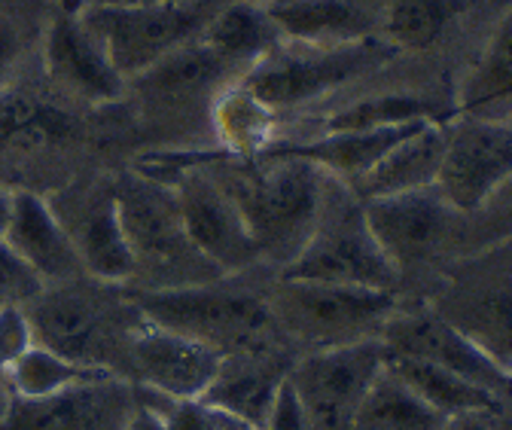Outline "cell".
I'll use <instances>...</instances> for the list:
<instances>
[{
  "mask_svg": "<svg viewBox=\"0 0 512 430\" xmlns=\"http://www.w3.org/2000/svg\"><path fill=\"white\" fill-rule=\"evenodd\" d=\"M196 159L238 205L260 260L278 266V272L290 266L324 211L330 174L275 147L256 156L196 153Z\"/></svg>",
  "mask_w": 512,
  "mask_h": 430,
  "instance_id": "6da1fadb",
  "label": "cell"
},
{
  "mask_svg": "<svg viewBox=\"0 0 512 430\" xmlns=\"http://www.w3.org/2000/svg\"><path fill=\"white\" fill-rule=\"evenodd\" d=\"M116 284L95 278H77L64 284H46L25 309L31 339L74 363L128 379V336L138 321V309Z\"/></svg>",
  "mask_w": 512,
  "mask_h": 430,
  "instance_id": "7a4b0ae2",
  "label": "cell"
},
{
  "mask_svg": "<svg viewBox=\"0 0 512 430\" xmlns=\"http://www.w3.org/2000/svg\"><path fill=\"white\" fill-rule=\"evenodd\" d=\"M125 296L147 321L199 339L223 357L281 354L287 342L269 309L266 293L229 287V278L177 290L125 287Z\"/></svg>",
  "mask_w": 512,
  "mask_h": 430,
  "instance_id": "3957f363",
  "label": "cell"
},
{
  "mask_svg": "<svg viewBox=\"0 0 512 430\" xmlns=\"http://www.w3.org/2000/svg\"><path fill=\"white\" fill-rule=\"evenodd\" d=\"M128 251L135 257L132 290H177L220 281L223 275L196 251L168 183L141 168L113 177Z\"/></svg>",
  "mask_w": 512,
  "mask_h": 430,
  "instance_id": "277c9868",
  "label": "cell"
},
{
  "mask_svg": "<svg viewBox=\"0 0 512 430\" xmlns=\"http://www.w3.org/2000/svg\"><path fill=\"white\" fill-rule=\"evenodd\" d=\"M281 278L397 293L403 275L372 235L363 202L345 183L330 177L317 226L290 266L281 269Z\"/></svg>",
  "mask_w": 512,
  "mask_h": 430,
  "instance_id": "5b68a950",
  "label": "cell"
},
{
  "mask_svg": "<svg viewBox=\"0 0 512 430\" xmlns=\"http://www.w3.org/2000/svg\"><path fill=\"white\" fill-rule=\"evenodd\" d=\"M266 299L284 339H296L308 351L381 339L384 324L400 309L397 293L324 281H296L281 275Z\"/></svg>",
  "mask_w": 512,
  "mask_h": 430,
  "instance_id": "8992f818",
  "label": "cell"
},
{
  "mask_svg": "<svg viewBox=\"0 0 512 430\" xmlns=\"http://www.w3.org/2000/svg\"><path fill=\"white\" fill-rule=\"evenodd\" d=\"M394 52L397 49H391L378 37L339 43V46H308V43L281 40L238 83L256 101L281 116L381 68L384 58Z\"/></svg>",
  "mask_w": 512,
  "mask_h": 430,
  "instance_id": "52a82bcc",
  "label": "cell"
},
{
  "mask_svg": "<svg viewBox=\"0 0 512 430\" xmlns=\"http://www.w3.org/2000/svg\"><path fill=\"white\" fill-rule=\"evenodd\" d=\"M226 0H177L150 7H86L77 13L104 46L116 74L132 83L196 40Z\"/></svg>",
  "mask_w": 512,
  "mask_h": 430,
  "instance_id": "ba28073f",
  "label": "cell"
},
{
  "mask_svg": "<svg viewBox=\"0 0 512 430\" xmlns=\"http://www.w3.org/2000/svg\"><path fill=\"white\" fill-rule=\"evenodd\" d=\"M147 171L159 174L174 190L189 241L223 278L263 263L238 205L196 156H156L147 159Z\"/></svg>",
  "mask_w": 512,
  "mask_h": 430,
  "instance_id": "9c48e42d",
  "label": "cell"
},
{
  "mask_svg": "<svg viewBox=\"0 0 512 430\" xmlns=\"http://www.w3.org/2000/svg\"><path fill=\"white\" fill-rule=\"evenodd\" d=\"M388 348L381 339L305 351L290 366V382L314 430H354L357 412L375 376L384 370Z\"/></svg>",
  "mask_w": 512,
  "mask_h": 430,
  "instance_id": "30bf717a",
  "label": "cell"
},
{
  "mask_svg": "<svg viewBox=\"0 0 512 430\" xmlns=\"http://www.w3.org/2000/svg\"><path fill=\"white\" fill-rule=\"evenodd\" d=\"M512 180V126L467 116L445 122V150L436 190L455 214L485 211Z\"/></svg>",
  "mask_w": 512,
  "mask_h": 430,
  "instance_id": "8fae6325",
  "label": "cell"
},
{
  "mask_svg": "<svg viewBox=\"0 0 512 430\" xmlns=\"http://www.w3.org/2000/svg\"><path fill=\"white\" fill-rule=\"evenodd\" d=\"M58 223L68 232L80 266L101 284L128 287L135 281V257L119 220L113 177L77 183L55 196H46Z\"/></svg>",
  "mask_w": 512,
  "mask_h": 430,
  "instance_id": "7c38bea8",
  "label": "cell"
},
{
  "mask_svg": "<svg viewBox=\"0 0 512 430\" xmlns=\"http://www.w3.org/2000/svg\"><path fill=\"white\" fill-rule=\"evenodd\" d=\"M381 342L388 348V354L436 363L442 370H452L470 379L473 385L485 388L497 400L512 394V370H506L464 327L445 321L436 312L397 309L381 330Z\"/></svg>",
  "mask_w": 512,
  "mask_h": 430,
  "instance_id": "4fadbf2b",
  "label": "cell"
},
{
  "mask_svg": "<svg viewBox=\"0 0 512 430\" xmlns=\"http://www.w3.org/2000/svg\"><path fill=\"white\" fill-rule=\"evenodd\" d=\"M223 354L138 312L128 336V382L171 400H202L217 379Z\"/></svg>",
  "mask_w": 512,
  "mask_h": 430,
  "instance_id": "5bb4252c",
  "label": "cell"
},
{
  "mask_svg": "<svg viewBox=\"0 0 512 430\" xmlns=\"http://www.w3.org/2000/svg\"><path fill=\"white\" fill-rule=\"evenodd\" d=\"M138 409V385L98 376L37 400H13L0 430H125Z\"/></svg>",
  "mask_w": 512,
  "mask_h": 430,
  "instance_id": "9a60e30c",
  "label": "cell"
},
{
  "mask_svg": "<svg viewBox=\"0 0 512 430\" xmlns=\"http://www.w3.org/2000/svg\"><path fill=\"white\" fill-rule=\"evenodd\" d=\"M43 68L58 95L80 104L104 107L128 92V83L116 74L104 46L77 13H52L43 37Z\"/></svg>",
  "mask_w": 512,
  "mask_h": 430,
  "instance_id": "2e32d148",
  "label": "cell"
},
{
  "mask_svg": "<svg viewBox=\"0 0 512 430\" xmlns=\"http://www.w3.org/2000/svg\"><path fill=\"white\" fill-rule=\"evenodd\" d=\"M363 211L372 235L400 269V275L439 251L455 214L436 187L391 199H369L363 202Z\"/></svg>",
  "mask_w": 512,
  "mask_h": 430,
  "instance_id": "e0dca14e",
  "label": "cell"
},
{
  "mask_svg": "<svg viewBox=\"0 0 512 430\" xmlns=\"http://www.w3.org/2000/svg\"><path fill=\"white\" fill-rule=\"evenodd\" d=\"M7 248L46 284H64L89 278L80 266L74 244L58 223L46 196L31 190H13V214L4 232Z\"/></svg>",
  "mask_w": 512,
  "mask_h": 430,
  "instance_id": "ac0fdd59",
  "label": "cell"
},
{
  "mask_svg": "<svg viewBox=\"0 0 512 430\" xmlns=\"http://www.w3.org/2000/svg\"><path fill=\"white\" fill-rule=\"evenodd\" d=\"M445 150V122H421L415 132L400 138L388 153H384L366 177L354 187V196L360 202L369 199H391L403 193L433 190L439 165Z\"/></svg>",
  "mask_w": 512,
  "mask_h": 430,
  "instance_id": "d6986e66",
  "label": "cell"
},
{
  "mask_svg": "<svg viewBox=\"0 0 512 430\" xmlns=\"http://www.w3.org/2000/svg\"><path fill=\"white\" fill-rule=\"evenodd\" d=\"M293 360L284 354H232L223 357L217 379L202 397L205 406L232 412L263 430L281 382L287 379Z\"/></svg>",
  "mask_w": 512,
  "mask_h": 430,
  "instance_id": "ffe728a7",
  "label": "cell"
},
{
  "mask_svg": "<svg viewBox=\"0 0 512 430\" xmlns=\"http://www.w3.org/2000/svg\"><path fill=\"white\" fill-rule=\"evenodd\" d=\"M421 122H430V119H421ZM421 122H406V126H388V129H360V132H317L308 141H287V144L278 141L272 147L314 162L330 177L345 183L348 190H354L366 177V171L400 138L415 132Z\"/></svg>",
  "mask_w": 512,
  "mask_h": 430,
  "instance_id": "44dd1931",
  "label": "cell"
},
{
  "mask_svg": "<svg viewBox=\"0 0 512 430\" xmlns=\"http://www.w3.org/2000/svg\"><path fill=\"white\" fill-rule=\"evenodd\" d=\"M284 40L308 46H339L375 37L372 16L354 0H275L269 4Z\"/></svg>",
  "mask_w": 512,
  "mask_h": 430,
  "instance_id": "7402d4cb",
  "label": "cell"
},
{
  "mask_svg": "<svg viewBox=\"0 0 512 430\" xmlns=\"http://www.w3.org/2000/svg\"><path fill=\"white\" fill-rule=\"evenodd\" d=\"M199 40L235 80H241L284 37L275 19L269 16V7L223 4L220 13L211 19V25L199 34Z\"/></svg>",
  "mask_w": 512,
  "mask_h": 430,
  "instance_id": "603a6c76",
  "label": "cell"
},
{
  "mask_svg": "<svg viewBox=\"0 0 512 430\" xmlns=\"http://www.w3.org/2000/svg\"><path fill=\"white\" fill-rule=\"evenodd\" d=\"M74 116L58 101L31 89H0V150L37 153L74 135Z\"/></svg>",
  "mask_w": 512,
  "mask_h": 430,
  "instance_id": "cb8c5ba5",
  "label": "cell"
},
{
  "mask_svg": "<svg viewBox=\"0 0 512 430\" xmlns=\"http://www.w3.org/2000/svg\"><path fill=\"white\" fill-rule=\"evenodd\" d=\"M442 421L445 415L418 397L384 360V370L363 397L354 430H439Z\"/></svg>",
  "mask_w": 512,
  "mask_h": 430,
  "instance_id": "d4e9b609",
  "label": "cell"
},
{
  "mask_svg": "<svg viewBox=\"0 0 512 430\" xmlns=\"http://www.w3.org/2000/svg\"><path fill=\"white\" fill-rule=\"evenodd\" d=\"M278 113L256 101L241 83L223 89L211 107V126L223 147V153L235 156H256L275 144Z\"/></svg>",
  "mask_w": 512,
  "mask_h": 430,
  "instance_id": "484cf974",
  "label": "cell"
},
{
  "mask_svg": "<svg viewBox=\"0 0 512 430\" xmlns=\"http://www.w3.org/2000/svg\"><path fill=\"white\" fill-rule=\"evenodd\" d=\"M439 119L445 122V110L436 107L427 95L415 92H375L357 101L342 104L336 113L324 119L317 132H360V129H388L406 126V122Z\"/></svg>",
  "mask_w": 512,
  "mask_h": 430,
  "instance_id": "4316f807",
  "label": "cell"
},
{
  "mask_svg": "<svg viewBox=\"0 0 512 430\" xmlns=\"http://www.w3.org/2000/svg\"><path fill=\"white\" fill-rule=\"evenodd\" d=\"M388 366L418 397H424L445 418L467 412V409H494L497 406L494 394H488L485 388L473 385L470 379H464L452 370H442L436 363L388 354Z\"/></svg>",
  "mask_w": 512,
  "mask_h": 430,
  "instance_id": "83f0119b",
  "label": "cell"
},
{
  "mask_svg": "<svg viewBox=\"0 0 512 430\" xmlns=\"http://www.w3.org/2000/svg\"><path fill=\"white\" fill-rule=\"evenodd\" d=\"M98 376H113V373L92 370V366L74 363L49 348L31 345L7 366L4 385L13 400H37V397H49L61 388H71V385H80V382H89Z\"/></svg>",
  "mask_w": 512,
  "mask_h": 430,
  "instance_id": "f1b7e54d",
  "label": "cell"
},
{
  "mask_svg": "<svg viewBox=\"0 0 512 430\" xmlns=\"http://www.w3.org/2000/svg\"><path fill=\"white\" fill-rule=\"evenodd\" d=\"M458 13V0H394L375 22L391 49H430Z\"/></svg>",
  "mask_w": 512,
  "mask_h": 430,
  "instance_id": "f546056e",
  "label": "cell"
},
{
  "mask_svg": "<svg viewBox=\"0 0 512 430\" xmlns=\"http://www.w3.org/2000/svg\"><path fill=\"white\" fill-rule=\"evenodd\" d=\"M512 95V10L494 28L479 65L461 86V107L479 113Z\"/></svg>",
  "mask_w": 512,
  "mask_h": 430,
  "instance_id": "4dcf8cb0",
  "label": "cell"
},
{
  "mask_svg": "<svg viewBox=\"0 0 512 430\" xmlns=\"http://www.w3.org/2000/svg\"><path fill=\"white\" fill-rule=\"evenodd\" d=\"M40 290L43 281L0 238V309H7V305H28Z\"/></svg>",
  "mask_w": 512,
  "mask_h": 430,
  "instance_id": "1f68e13d",
  "label": "cell"
},
{
  "mask_svg": "<svg viewBox=\"0 0 512 430\" xmlns=\"http://www.w3.org/2000/svg\"><path fill=\"white\" fill-rule=\"evenodd\" d=\"M31 345H34V339H31V327H28L22 305H7V309H0V379H4L7 366Z\"/></svg>",
  "mask_w": 512,
  "mask_h": 430,
  "instance_id": "d6a6232c",
  "label": "cell"
},
{
  "mask_svg": "<svg viewBox=\"0 0 512 430\" xmlns=\"http://www.w3.org/2000/svg\"><path fill=\"white\" fill-rule=\"evenodd\" d=\"M263 430H314V424H311V418H308V412H305V406H302V400L290 382V373L275 394V403L269 409Z\"/></svg>",
  "mask_w": 512,
  "mask_h": 430,
  "instance_id": "836d02e7",
  "label": "cell"
},
{
  "mask_svg": "<svg viewBox=\"0 0 512 430\" xmlns=\"http://www.w3.org/2000/svg\"><path fill=\"white\" fill-rule=\"evenodd\" d=\"M25 58V34L13 16L0 13V89H7Z\"/></svg>",
  "mask_w": 512,
  "mask_h": 430,
  "instance_id": "e575fe53",
  "label": "cell"
},
{
  "mask_svg": "<svg viewBox=\"0 0 512 430\" xmlns=\"http://www.w3.org/2000/svg\"><path fill=\"white\" fill-rule=\"evenodd\" d=\"M439 430H497L494 409H467L458 415H448Z\"/></svg>",
  "mask_w": 512,
  "mask_h": 430,
  "instance_id": "d590c367",
  "label": "cell"
},
{
  "mask_svg": "<svg viewBox=\"0 0 512 430\" xmlns=\"http://www.w3.org/2000/svg\"><path fill=\"white\" fill-rule=\"evenodd\" d=\"M125 430H165V421H162V412L153 406V400L138 388V409L132 415V421H128Z\"/></svg>",
  "mask_w": 512,
  "mask_h": 430,
  "instance_id": "8d00e7d4",
  "label": "cell"
},
{
  "mask_svg": "<svg viewBox=\"0 0 512 430\" xmlns=\"http://www.w3.org/2000/svg\"><path fill=\"white\" fill-rule=\"evenodd\" d=\"M205 427L208 430H260L256 424H250V421H244V418H238L232 412H223L217 406H205Z\"/></svg>",
  "mask_w": 512,
  "mask_h": 430,
  "instance_id": "74e56055",
  "label": "cell"
},
{
  "mask_svg": "<svg viewBox=\"0 0 512 430\" xmlns=\"http://www.w3.org/2000/svg\"><path fill=\"white\" fill-rule=\"evenodd\" d=\"M150 4H177V0H86V7H150Z\"/></svg>",
  "mask_w": 512,
  "mask_h": 430,
  "instance_id": "f35d334b",
  "label": "cell"
},
{
  "mask_svg": "<svg viewBox=\"0 0 512 430\" xmlns=\"http://www.w3.org/2000/svg\"><path fill=\"white\" fill-rule=\"evenodd\" d=\"M10 214H13V190L0 187V238H4V232L10 226Z\"/></svg>",
  "mask_w": 512,
  "mask_h": 430,
  "instance_id": "ab89813d",
  "label": "cell"
},
{
  "mask_svg": "<svg viewBox=\"0 0 512 430\" xmlns=\"http://www.w3.org/2000/svg\"><path fill=\"white\" fill-rule=\"evenodd\" d=\"M55 10H61V13H83L86 0H55Z\"/></svg>",
  "mask_w": 512,
  "mask_h": 430,
  "instance_id": "60d3db41",
  "label": "cell"
},
{
  "mask_svg": "<svg viewBox=\"0 0 512 430\" xmlns=\"http://www.w3.org/2000/svg\"><path fill=\"white\" fill-rule=\"evenodd\" d=\"M7 406H10V391H7L4 379H0V418L7 415Z\"/></svg>",
  "mask_w": 512,
  "mask_h": 430,
  "instance_id": "b9f144b4",
  "label": "cell"
},
{
  "mask_svg": "<svg viewBox=\"0 0 512 430\" xmlns=\"http://www.w3.org/2000/svg\"><path fill=\"white\" fill-rule=\"evenodd\" d=\"M226 4H253V7H269L275 0H226Z\"/></svg>",
  "mask_w": 512,
  "mask_h": 430,
  "instance_id": "7bdbcfd3",
  "label": "cell"
},
{
  "mask_svg": "<svg viewBox=\"0 0 512 430\" xmlns=\"http://www.w3.org/2000/svg\"><path fill=\"white\" fill-rule=\"evenodd\" d=\"M509 126H512V122H509Z\"/></svg>",
  "mask_w": 512,
  "mask_h": 430,
  "instance_id": "ee69618b",
  "label": "cell"
}]
</instances>
